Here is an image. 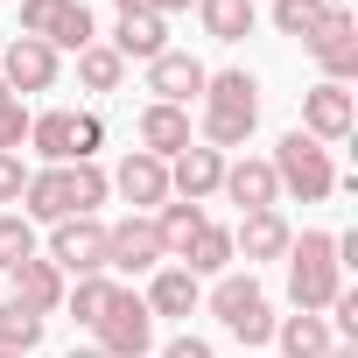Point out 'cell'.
Returning a JSON list of instances; mask_svg holds the SVG:
<instances>
[{"mask_svg":"<svg viewBox=\"0 0 358 358\" xmlns=\"http://www.w3.org/2000/svg\"><path fill=\"white\" fill-rule=\"evenodd\" d=\"M253 127H260V78L253 71H211L204 99H197V141L232 155L253 141Z\"/></svg>","mask_w":358,"mask_h":358,"instance_id":"1","label":"cell"},{"mask_svg":"<svg viewBox=\"0 0 358 358\" xmlns=\"http://www.w3.org/2000/svg\"><path fill=\"white\" fill-rule=\"evenodd\" d=\"M337 288H344L337 232H302V239L288 246V302L309 309V316H323V309L337 302Z\"/></svg>","mask_w":358,"mask_h":358,"instance_id":"2","label":"cell"},{"mask_svg":"<svg viewBox=\"0 0 358 358\" xmlns=\"http://www.w3.org/2000/svg\"><path fill=\"white\" fill-rule=\"evenodd\" d=\"M204 302H211V316H218L246 351H253V344H274V302H267V288H260L253 274H218Z\"/></svg>","mask_w":358,"mask_h":358,"instance_id":"3","label":"cell"},{"mask_svg":"<svg viewBox=\"0 0 358 358\" xmlns=\"http://www.w3.org/2000/svg\"><path fill=\"white\" fill-rule=\"evenodd\" d=\"M267 162H274V183H281L288 197H302V204H323V197L337 190L330 148H323V141H309L302 127H295V134H281V148H274Z\"/></svg>","mask_w":358,"mask_h":358,"instance_id":"4","label":"cell"},{"mask_svg":"<svg viewBox=\"0 0 358 358\" xmlns=\"http://www.w3.org/2000/svg\"><path fill=\"white\" fill-rule=\"evenodd\" d=\"M92 344H99L106 358H148V351H155V316H148V302H141L134 288H120L113 309L92 323Z\"/></svg>","mask_w":358,"mask_h":358,"instance_id":"5","label":"cell"},{"mask_svg":"<svg viewBox=\"0 0 358 358\" xmlns=\"http://www.w3.org/2000/svg\"><path fill=\"white\" fill-rule=\"evenodd\" d=\"M64 281H85V274H106V225L99 218H57L50 225V253H43Z\"/></svg>","mask_w":358,"mask_h":358,"instance_id":"6","label":"cell"},{"mask_svg":"<svg viewBox=\"0 0 358 358\" xmlns=\"http://www.w3.org/2000/svg\"><path fill=\"white\" fill-rule=\"evenodd\" d=\"M302 50L316 57V71H323L330 85H351V78H358V22L337 8V0H330V15L302 36Z\"/></svg>","mask_w":358,"mask_h":358,"instance_id":"7","label":"cell"},{"mask_svg":"<svg viewBox=\"0 0 358 358\" xmlns=\"http://www.w3.org/2000/svg\"><path fill=\"white\" fill-rule=\"evenodd\" d=\"M302 134H309V141H323V148L351 141V134H358V99H351V85L316 78V85L302 92Z\"/></svg>","mask_w":358,"mask_h":358,"instance_id":"8","label":"cell"},{"mask_svg":"<svg viewBox=\"0 0 358 358\" xmlns=\"http://www.w3.org/2000/svg\"><path fill=\"white\" fill-rule=\"evenodd\" d=\"M169 253H162V239H155V218H141V211H127L120 225H106V274H155Z\"/></svg>","mask_w":358,"mask_h":358,"instance_id":"9","label":"cell"},{"mask_svg":"<svg viewBox=\"0 0 358 358\" xmlns=\"http://www.w3.org/2000/svg\"><path fill=\"white\" fill-rule=\"evenodd\" d=\"M106 183H113V197H127V204L148 218V211H162V204H169V162H155V155L127 148V162L106 176Z\"/></svg>","mask_w":358,"mask_h":358,"instance_id":"10","label":"cell"},{"mask_svg":"<svg viewBox=\"0 0 358 358\" xmlns=\"http://www.w3.org/2000/svg\"><path fill=\"white\" fill-rule=\"evenodd\" d=\"M57 71H64V57H57L50 43H36V36H15L8 57H0V85H8L15 99H22V92H50Z\"/></svg>","mask_w":358,"mask_h":358,"instance_id":"11","label":"cell"},{"mask_svg":"<svg viewBox=\"0 0 358 358\" xmlns=\"http://www.w3.org/2000/svg\"><path fill=\"white\" fill-rule=\"evenodd\" d=\"M204 78H211V71H204L190 50H162V57L148 64V92H155L162 106H183V113L204 99Z\"/></svg>","mask_w":358,"mask_h":358,"instance_id":"12","label":"cell"},{"mask_svg":"<svg viewBox=\"0 0 358 358\" xmlns=\"http://www.w3.org/2000/svg\"><path fill=\"white\" fill-rule=\"evenodd\" d=\"M134 134H141V155H155V162H176V155L197 141L190 113H183V106H162V99H148V106H141Z\"/></svg>","mask_w":358,"mask_h":358,"instance_id":"13","label":"cell"},{"mask_svg":"<svg viewBox=\"0 0 358 358\" xmlns=\"http://www.w3.org/2000/svg\"><path fill=\"white\" fill-rule=\"evenodd\" d=\"M218 197H232V204H239V218H246V211H274V204H281L274 162H267V155H239V162H225Z\"/></svg>","mask_w":358,"mask_h":358,"instance_id":"14","label":"cell"},{"mask_svg":"<svg viewBox=\"0 0 358 358\" xmlns=\"http://www.w3.org/2000/svg\"><path fill=\"white\" fill-rule=\"evenodd\" d=\"M218 183H225V155H218V148H204V141H190L183 155L169 162V197H183V204L218 197Z\"/></svg>","mask_w":358,"mask_h":358,"instance_id":"15","label":"cell"},{"mask_svg":"<svg viewBox=\"0 0 358 358\" xmlns=\"http://www.w3.org/2000/svg\"><path fill=\"white\" fill-rule=\"evenodd\" d=\"M288 246H295V232H288L281 211H246L239 232H232V260H246V274L260 260H288Z\"/></svg>","mask_w":358,"mask_h":358,"instance_id":"16","label":"cell"},{"mask_svg":"<svg viewBox=\"0 0 358 358\" xmlns=\"http://www.w3.org/2000/svg\"><path fill=\"white\" fill-rule=\"evenodd\" d=\"M148 316H190L197 302H204V281L190 274V267H176V260H162L155 274H148Z\"/></svg>","mask_w":358,"mask_h":358,"instance_id":"17","label":"cell"},{"mask_svg":"<svg viewBox=\"0 0 358 358\" xmlns=\"http://www.w3.org/2000/svg\"><path fill=\"white\" fill-rule=\"evenodd\" d=\"M29 148L43 155V169H64V162H78V113H71V106L29 113Z\"/></svg>","mask_w":358,"mask_h":358,"instance_id":"18","label":"cell"},{"mask_svg":"<svg viewBox=\"0 0 358 358\" xmlns=\"http://www.w3.org/2000/svg\"><path fill=\"white\" fill-rule=\"evenodd\" d=\"M64 288H71V281H64V274H57V267H50L43 253H36V260H22V267L8 274V295H15L22 309H36V316L64 309Z\"/></svg>","mask_w":358,"mask_h":358,"instance_id":"19","label":"cell"},{"mask_svg":"<svg viewBox=\"0 0 358 358\" xmlns=\"http://www.w3.org/2000/svg\"><path fill=\"white\" fill-rule=\"evenodd\" d=\"M113 50H120V64H155V57L169 50V22H162V15H120Z\"/></svg>","mask_w":358,"mask_h":358,"instance_id":"20","label":"cell"},{"mask_svg":"<svg viewBox=\"0 0 358 358\" xmlns=\"http://www.w3.org/2000/svg\"><path fill=\"white\" fill-rule=\"evenodd\" d=\"M22 218H29V225H57V218H71V190H64V169H29V190H22Z\"/></svg>","mask_w":358,"mask_h":358,"instance_id":"21","label":"cell"},{"mask_svg":"<svg viewBox=\"0 0 358 358\" xmlns=\"http://www.w3.org/2000/svg\"><path fill=\"white\" fill-rule=\"evenodd\" d=\"M274 344H281V358H323L337 337H330V323H323V316L295 309V316H274Z\"/></svg>","mask_w":358,"mask_h":358,"instance_id":"22","label":"cell"},{"mask_svg":"<svg viewBox=\"0 0 358 358\" xmlns=\"http://www.w3.org/2000/svg\"><path fill=\"white\" fill-rule=\"evenodd\" d=\"M204 225H211V218H204V204H183V197H169V204L155 211V239H162V253H169V260H183V253H190V239H197Z\"/></svg>","mask_w":358,"mask_h":358,"instance_id":"23","label":"cell"},{"mask_svg":"<svg viewBox=\"0 0 358 358\" xmlns=\"http://www.w3.org/2000/svg\"><path fill=\"white\" fill-rule=\"evenodd\" d=\"M197 22L211 43H246L260 15H253V0H197Z\"/></svg>","mask_w":358,"mask_h":358,"instance_id":"24","label":"cell"},{"mask_svg":"<svg viewBox=\"0 0 358 358\" xmlns=\"http://www.w3.org/2000/svg\"><path fill=\"white\" fill-rule=\"evenodd\" d=\"M64 190H71V218H99V204L113 197L99 162H64Z\"/></svg>","mask_w":358,"mask_h":358,"instance_id":"25","label":"cell"},{"mask_svg":"<svg viewBox=\"0 0 358 358\" xmlns=\"http://www.w3.org/2000/svg\"><path fill=\"white\" fill-rule=\"evenodd\" d=\"M176 267H190L197 281H204V274H211V281H218V274H232V232H225V225H204Z\"/></svg>","mask_w":358,"mask_h":358,"instance_id":"26","label":"cell"},{"mask_svg":"<svg viewBox=\"0 0 358 358\" xmlns=\"http://www.w3.org/2000/svg\"><path fill=\"white\" fill-rule=\"evenodd\" d=\"M113 295H120V281H113V274H85V281H71V288H64V309L92 330V323L113 309Z\"/></svg>","mask_w":358,"mask_h":358,"instance_id":"27","label":"cell"},{"mask_svg":"<svg viewBox=\"0 0 358 358\" xmlns=\"http://www.w3.org/2000/svg\"><path fill=\"white\" fill-rule=\"evenodd\" d=\"M43 330H50V316H36V309H22L15 295L0 302V351H22V358H29V351L43 344Z\"/></svg>","mask_w":358,"mask_h":358,"instance_id":"28","label":"cell"},{"mask_svg":"<svg viewBox=\"0 0 358 358\" xmlns=\"http://www.w3.org/2000/svg\"><path fill=\"white\" fill-rule=\"evenodd\" d=\"M78 85H85V92H120V85H127V64H120V50H113V43H92V50H78Z\"/></svg>","mask_w":358,"mask_h":358,"instance_id":"29","label":"cell"},{"mask_svg":"<svg viewBox=\"0 0 358 358\" xmlns=\"http://www.w3.org/2000/svg\"><path fill=\"white\" fill-rule=\"evenodd\" d=\"M22 260H36V225L22 211H0V274H15Z\"/></svg>","mask_w":358,"mask_h":358,"instance_id":"30","label":"cell"},{"mask_svg":"<svg viewBox=\"0 0 358 358\" xmlns=\"http://www.w3.org/2000/svg\"><path fill=\"white\" fill-rule=\"evenodd\" d=\"M92 43H99V22H92V8H85V0H71V15L57 22V36H50V50H57V57H64V50L78 57V50H92Z\"/></svg>","mask_w":358,"mask_h":358,"instance_id":"31","label":"cell"},{"mask_svg":"<svg viewBox=\"0 0 358 358\" xmlns=\"http://www.w3.org/2000/svg\"><path fill=\"white\" fill-rule=\"evenodd\" d=\"M323 15H330V0H274V29H281V36H295V43H302Z\"/></svg>","mask_w":358,"mask_h":358,"instance_id":"32","label":"cell"},{"mask_svg":"<svg viewBox=\"0 0 358 358\" xmlns=\"http://www.w3.org/2000/svg\"><path fill=\"white\" fill-rule=\"evenodd\" d=\"M64 15H71V0H22V36H36V43H50Z\"/></svg>","mask_w":358,"mask_h":358,"instance_id":"33","label":"cell"},{"mask_svg":"<svg viewBox=\"0 0 358 358\" xmlns=\"http://www.w3.org/2000/svg\"><path fill=\"white\" fill-rule=\"evenodd\" d=\"M22 190H29V162L0 155V204H22Z\"/></svg>","mask_w":358,"mask_h":358,"instance_id":"34","label":"cell"},{"mask_svg":"<svg viewBox=\"0 0 358 358\" xmlns=\"http://www.w3.org/2000/svg\"><path fill=\"white\" fill-rule=\"evenodd\" d=\"M99 141H106V120H99V113H78V162H92Z\"/></svg>","mask_w":358,"mask_h":358,"instance_id":"35","label":"cell"},{"mask_svg":"<svg viewBox=\"0 0 358 358\" xmlns=\"http://www.w3.org/2000/svg\"><path fill=\"white\" fill-rule=\"evenodd\" d=\"M162 358H218V351H211V344H204V337H176V344H169V351H162Z\"/></svg>","mask_w":358,"mask_h":358,"instance_id":"36","label":"cell"},{"mask_svg":"<svg viewBox=\"0 0 358 358\" xmlns=\"http://www.w3.org/2000/svg\"><path fill=\"white\" fill-rule=\"evenodd\" d=\"M183 8H197V0H148V15H162V22H169V15H183Z\"/></svg>","mask_w":358,"mask_h":358,"instance_id":"37","label":"cell"},{"mask_svg":"<svg viewBox=\"0 0 358 358\" xmlns=\"http://www.w3.org/2000/svg\"><path fill=\"white\" fill-rule=\"evenodd\" d=\"M323 358H358V344H330V351H323Z\"/></svg>","mask_w":358,"mask_h":358,"instance_id":"38","label":"cell"},{"mask_svg":"<svg viewBox=\"0 0 358 358\" xmlns=\"http://www.w3.org/2000/svg\"><path fill=\"white\" fill-rule=\"evenodd\" d=\"M71 358H106V351H99V344H78V351H71Z\"/></svg>","mask_w":358,"mask_h":358,"instance_id":"39","label":"cell"},{"mask_svg":"<svg viewBox=\"0 0 358 358\" xmlns=\"http://www.w3.org/2000/svg\"><path fill=\"white\" fill-rule=\"evenodd\" d=\"M8 99H15V92H8V85H0V106H8Z\"/></svg>","mask_w":358,"mask_h":358,"instance_id":"40","label":"cell"},{"mask_svg":"<svg viewBox=\"0 0 358 358\" xmlns=\"http://www.w3.org/2000/svg\"><path fill=\"white\" fill-rule=\"evenodd\" d=\"M0 358H22V351H0Z\"/></svg>","mask_w":358,"mask_h":358,"instance_id":"41","label":"cell"}]
</instances>
